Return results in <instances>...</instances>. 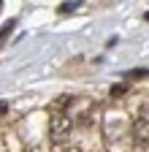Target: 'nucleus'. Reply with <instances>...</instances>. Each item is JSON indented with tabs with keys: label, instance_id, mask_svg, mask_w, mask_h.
<instances>
[{
	"label": "nucleus",
	"instance_id": "obj_1",
	"mask_svg": "<svg viewBox=\"0 0 149 152\" xmlns=\"http://www.w3.org/2000/svg\"><path fill=\"white\" fill-rule=\"evenodd\" d=\"M125 120L117 117V120H106L103 122V130H106V147L108 152H130V144H127V128L122 125Z\"/></svg>",
	"mask_w": 149,
	"mask_h": 152
},
{
	"label": "nucleus",
	"instance_id": "obj_2",
	"mask_svg": "<svg viewBox=\"0 0 149 152\" xmlns=\"http://www.w3.org/2000/svg\"><path fill=\"white\" fill-rule=\"evenodd\" d=\"M73 130V120L68 117L65 111H54L52 114V122H49V133H52V141L54 144H65L68 136Z\"/></svg>",
	"mask_w": 149,
	"mask_h": 152
},
{
	"label": "nucleus",
	"instance_id": "obj_3",
	"mask_svg": "<svg viewBox=\"0 0 149 152\" xmlns=\"http://www.w3.org/2000/svg\"><path fill=\"white\" fill-rule=\"evenodd\" d=\"M133 139H136V144H141V147H149V117H138L136 122H133Z\"/></svg>",
	"mask_w": 149,
	"mask_h": 152
},
{
	"label": "nucleus",
	"instance_id": "obj_4",
	"mask_svg": "<svg viewBox=\"0 0 149 152\" xmlns=\"http://www.w3.org/2000/svg\"><path fill=\"white\" fill-rule=\"evenodd\" d=\"M14 27H16V19H8V22L0 27V49L6 46V41L11 38V33H14Z\"/></svg>",
	"mask_w": 149,
	"mask_h": 152
},
{
	"label": "nucleus",
	"instance_id": "obj_5",
	"mask_svg": "<svg viewBox=\"0 0 149 152\" xmlns=\"http://www.w3.org/2000/svg\"><path fill=\"white\" fill-rule=\"evenodd\" d=\"M76 8H79V3H65V6H60V14H71Z\"/></svg>",
	"mask_w": 149,
	"mask_h": 152
},
{
	"label": "nucleus",
	"instance_id": "obj_6",
	"mask_svg": "<svg viewBox=\"0 0 149 152\" xmlns=\"http://www.w3.org/2000/svg\"><path fill=\"white\" fill-rule=\"evenodd\" d=\"M122 92H125V84H114L111 87V98H119Z\"/></svg>",
	"mask_w": 149,
	"mask_h": 152
},
{
	"label": "nucleus",
	"instance_id": "obj_7",
	"mask_svg": "<svg viewBox=\"0 0 149 152\" xmlns=\"http://www.w3.org/2000/svg\"><path fill=\"white\" fill-rule=\"evenodd\" d=\"M27 152H49V144H38V149H35V147H30Z\"/></svg>",
	"mask_w": 149,
	"mask_h": 152
},
{
	"label": "nucleus",
	"instance_id": "obj_8",
	"mask_svg": "<svg viewBox=\"0 0 149 152\" xmlns=\"http://www.w3.org/2000/svg\"><path fill=\"white\" fill-rule=\"evenodd\" d=\"M6 109H8V106H6V103H0V114H3V111H6Z\"/></svg>",
	"mask_w": 149,
	"mask_h": 152
}]
</instances>
